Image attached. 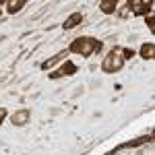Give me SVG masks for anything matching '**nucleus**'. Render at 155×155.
Returning <instances> with one entry per match:
<instances>
[{
  "label": "nucleus",
  "mask_w": 155,
  "mask_h": 155,
  "mask_svg": "<svg viewBox=\"0 0 155 155\" xmlns=\"http://www.w3.org/2000/svg\"><path fill=\"white\" fill-rule=\"evenodd\" d=\"M101 41L99 39H93V37H77L71 44L68 52H74V54H81V56H91L101 50Z\"/></svg>",
  "instance_id": "nucleus-1"
},
{
  "label": "nucleus",
  "mask_w": 155,
  "mask_h": 155,
  "mask_svg": "<svg viewBox=\"0 0 155 155\" xmlns=\"http://www.w3.org/2000/svg\"><path fill=\"white\" fill-rule=\"evenodd\" d=\"M124 66V56H122V48H114L110 50L104 62H101V71L104 72H116Z\"/></svg>",
  "instance_id": "nucleus-2"
},
{
  "label": "nucleus",
  "mask_w": 155,
  "mask_h": 155,
  "mask_svg": "<svg viewBox=\"0 0 155 155\" xmlns=\"http://www.w3.org/2000/svg\"><path fill=\"white\" fill-rule=\"evenodd\" d=\"M79 71L77 68V64L74 62H71V60H66L60 68H56L54 72H50V79H62V77H72L74 72Z\"/></svg>",
  "instance_id": "nucleus-3"
},
{
  "label": "nucleus",
  "mask_w": 155,
  "mask_h": 155,
  "mask_svg": "<svg viewBox=\"0 0 155 155\" xmlns=\"http://www.w3.org/2000/svg\"><path fill=\"white\" fill-rule=\"evenodd\" d=\"M128 6H130L132 15H149L153 2H151V0H130Z\"/></svg>",
  "instance_id": "nucleus-4"
},
{
  "label": "nucleus",
  "mask_w": 155,
  "mask_h": 155,
  "mask_svg": "<svg viewBox=\"0 0 155 155\" xmlns=\"http://www.w3.org/2000/svg\"><path fill=\"white\" fill-rule=\"evenodd\" d=\"M29 110H19V112H15L12 114V124L15 126H23V124H27L29 122Z\"/></svg>",
  "instance_id": "nucleus-5"
},
{
  "label": "nucleus",
  "mask_w": 155,
  "mask_h": 155,
  "mask_svg": "<svg viewBox=\"0 0 155 155\" xmlns=\"http://www.w3.org/2000/svg\"><path fill=\"white\" fill-rule=\"evenodd\" d=\"M81 21H83V12H72L71 17L62 23V27H64V29H74V27L81 23Z\"/></svg>",
  "instance_id": "nucleus-6"
},
{
  "label": "nucleus",
  "mask_w": 155,
  "mask_h": 155,
  "mask_svg": "<svg viewBox=\"0 0 155 155\" xmlns=\"http://www.w3.org/2000/svg\"><path fill=\"white\" fill-rule=\"evenodd\" d=\"M99 8H101V12H106V15H112V12L118 11V2L116 0H101L99 2Z\"/></svg>",
  "instance_id": "nucleus-7"
},
{
  "label": "nucleus",
  "mask_w": 155,
  "mask_h": 155,
  "mask_svg": "<svg viewBox=\"0 0 155 155\" xmlns=\"http://www.w3.org/2000/svg\"><path fill=\"white\" fill-rule=\"evenodd\" d=\"M155 56V44L153 41H149V44H143L141 46V58L145 60H153Z\"/></svg>",
  "instance_id": "nucleus-8"
},
{
  "label": "nucleus",
  "mask_w": 155,
  "mask_h": 155,
  "mask_svg": "<svg viewBox=\"0 0 155 155\" xmlns=\"http://www.w3.org/2000/svg\"><path fill=\"white\" fill-rule=\"evenodd\" d=\"M6 4V11L11 12V15H15V12H19L21 8L25 6V2L23 0H8V2H4Z\"/></svg>",
  "instance_id": "nucleus-9"
},
{
  "label": "nucleus",
  "mask_w": 155,
  "mask_h": 155,
  "mask_svg": "<svg viewBox=\"0 0 155 155\" xmlns=\"http://www.w3.org/2000/svg\"><path fill=\"white\" fill-rule=\"evenodd\" d=\"M64 56H66V52H60V54H56V56H52V58H50V60H46V62L41 64V68H44V71H48L50 66H54L56 62H60V60L64 58Z\"/></svg>",
  "instance_id": "nucleus-10"
},
{
  "label": "nucleus",
  "mask_w": 155,
  "mask_h": 155,
  "mask_svg": "<svg viewBox=\"0 0 155 155\" xmlns=\"http://www.w3.org/2000/svg\"><path fill=\"white\" fill-rule=\"evenodd\" d=\"M118 15H120V17H128V15H130V6H128V2H126V4L118 11Z\"/></svg>",
  "instance_id": "nucleus-11"
},
{
  "label": "nucleus",
  "mask_w": 155,
  "mask_h": 155,
  "mask_svg": "<svg viewBox=\"0 0 155 155\" xmlns=\"http://www.w3.org/2000/svg\"><path fill=\"white\" fill-rule=\"evenodd\" d=\"M122 56H124V60L132 58V56H134V50H130V48H122Z\"/></svg>",
  "instance_id": "nucleus-12"
},
{
  "label": "nucleus",
  "mask_w": 155,
  "mask_h": 155,
  "mask_svg": "<svg viewBox=\"0 0 155 155\" xmlns=\"http://www.w3.org/2000/svg\"><path fill=\"white\" fill-rule=\"evenodd\" d=\"M147 25H149V29H151V31H155V19H153V15H147Z\"/></svg>",
  "instance_id": "nucleus-13"
},
{
  "label": "nucleus",
  "mask_w": 155,
  "mask_h": 155,
  "mask_svg": "<svg viewBox=\"0 0 155 155\" xmlns=\"http://www.w3.org/2000/svg\"><path fill=\"white\" fill-rule=\"evenodd\" d=\"M4 118H6V107H0V124H2Z\"/></svg>",
  "instance_id": "nucleus-14"
}]
</instances>
